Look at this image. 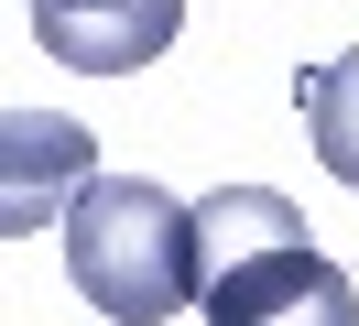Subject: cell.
<instances>
[{
  "instance_id": "7a4b0ae2",
  "label": "cell",
  "mask_w": 359,
  "mask_h": 326,
  "mask_svg": "<svg viewBox=\"0 0 359 326\" xmlns=\"http://www.w3.org/2000/svg\"><path fill=\"white\" fill-rule=\"evenodd\" d=\"M207 326H359V283L316 239H283L207 272Z\"/></svg>"
},
{
  "instance_id": "5b68a950",
  "label": "cell",
  "mask_w": 359,
  "mask_h": 326,
  "mask_svg": "<svg viewBox=\"0 0 359 326\" xmlns=\"http://www.w3.org/2000/svg\"><path fill=\"white\" fill-rule=\"evenodd\" d=\"M283 239H305V207H294V196H272V185L196 196V250H207V272H229V261H250V250H283Z\"/></svg>"
},
{
  "instance_id": "8992f818",
  "label": "cell",
  "mask_w": 359,
  "mask_h": 326,
  "mask_svg": "<svg viewBox=\"0 0 359 326\" xmlns=\"http://www.w3.org/2000/svg\"><path fill=\"white\" fill-rule=\"evenodd\" d=\"M294 109H305V142L337 185H359V55H327L294 76Z\"/></svg>"
},
{
  "instance_id": "3957f363",
  "label": "cell",
  "mask_w": 359,
  "mask_h": 326,
  "mask_svg": "<svg viewBox=\"0 0 359 326\" xmlns=\"http://www.w3.org/2000/svg\"><path fill=\"white\" fill-rule=\"evenodd\" d=\"M33 33L76 76H142L185 33V0H33Z\"/></svg>"
},
{
  "instance_id": "6da1fadb",
  "label": "cell",
  "mask_w": 359,
  "mask_h": 326,
  "mask_svg": "<svg viewBox=\"0 0 359 326\" xmlns=\"http://www.w3.org/2000/svg\"><path fill=\"white\" fill-rule=\"evenodd\" d=\"M66 283L120 326H163L185 304H207V250H196V207L163 196L153 174H98L66 207Z\"/></svg>"
},
{
  "instance_id": "277c9868",
  "label": "cell",
  "mask_w": 359,
  "mask_h": 326,
  "mask_svg": "<svg viewBox=\"0 0 359 326\" xmlns=\"http://www.w3.org/2000/svg\"><path fill=\"white\" fill-rule=\"evenodd\" d=\"M88 185H98V174H88V130H76V120H55V109H11V196H0V229H11V239H33L55 196L76 207Z\"/></svg>"
}]
</instances>
